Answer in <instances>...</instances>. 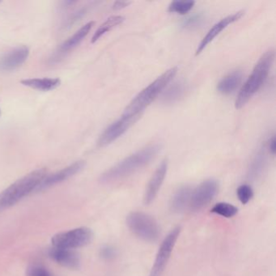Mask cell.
I'll return each mask as SVG.
<instances>
[{
    "mask_svg": "<svg viewBox=\"0 0 276 276\" xmlns=\"http://www.w3.org/2000/svg\"><path fill=\"white\" fill-rule=\"evenodd\" d=\"M204 17L202 14H194L183 20V27L185 29H194L203 24Z\"/></svg>",
    "mask_w": 276,
    "mask_h": 276,
    "instance_id": "obj_25",
    "label": "cell"
},
{
    "mask_svg": "<svg viewBox=\"0 0 276 276\" xmlns=\"http://www.w3.org/2000/svg\"><path fill=\"white\" fill-rule=\"evenodd\" d=\"M218 183L214 179H207L201 183L194 191H192L189 207L193 211H199L206 207L217 194Z\"/></svg>",
    "mask_w": 276,
    "mask_h": 276,
    "instance_id": "obj_9",
    "label": "cell"
},
{
    "mask_svg": "<svg viewBox=\"0 0 276 276\" xmlns=\"http://www.w3.org/2000/svg\"><path fill=\"white\" fill-rule=\"evenodd\" d=\"M275 56L276 53L273 49H268L261 56L251 75L240 89L235 102L236 109L242 108L263 86L274 62Z\"/></svg>",
    "mask_w": 276,
    "mask_h": 276,
    "instance_id": "obj_3",
    "label": "cell"
},
{
    "mask_svg": "<svg viewBox=\"0 0 276 276\" xmlns=\"http://www.w3.org/2000/svg\"><path fill=\"white\" fill-rule=\"evenodd\" d=\"M21 84L27 87L39 91H51L60 85L61 80L58 78H34L21 80Z\"/></svg>",
    "mask_w": 276,
    "mask_h": 276,
    "instance_id": "obj_17",
    "label": "cell"
},
{
    "mask_svg": "<svg viewBox=\"0 0 276 276\" xmlns=\"http://www.w3.org/2000/svg\"><path fill=\"white\" fill-rule=\"evenodd\" d=\"M0 114H1V111H0Z\"/></svg>",
    "mask_w": 276,
    "mask_h": 276,
    "instance_id": "obj_30",
    "label": "cell"
},
{
    "mask_svg": "<svg viewBox=\"0 0 276 276\" xmlns=\"http://www.w3.org/2000/svg\"><path fill=\"white\" fill-rule=\"evenodd\" d=\"M181 228L176 227L172 230L166 237L164 239L158 252L156 254V259L154 262L153 267L151 268L149 276H161L167 265L172 252L176 245L178 236L180 235Z\"/></svg>",
    "mask_w": 276,
    "mask_h": 276,
    "instance_id": "obj_7",
    "label": "cell"
},
{
    "mask_svg": "<svg viewBox=\"0 0 276 276\" xmlns=\"http://www.w3.org/2000/svg\"><path fill=\"white\" fill-rule=\"evenodd\" d=\"M47 176L46 168L38 169L12 183L0 193V213L34 191Z\"/></svg>",
    "mask_w": 276,
    "mask_h": 276,
    "instance_id": "obj_2",
    "label": "cell"
},
{
    "mask_svg": "<svg viewBox=\"0 0 276 276\" xmlns=\"http://www.w3.org/2000/svg\"><path fill=\"white\" fill-rule=\"evenodd\" d=\"M167 171L168 161L166 160H163L158 168L156 169L155 173L152 174L149 183L147 184L144 196H143V203L145 205H149L156 198L160 191V187L165 181Z\"/></svg>",
    "mask_w": 276,
    "mask_h": 276,
    "instance_id": "obj_11",
    "label": "cell"
},
{
    "mask_svg": "<svg viewBox=\"0 0 276 276\" xmlns=\"http://www.w3.org/2000/svg\"><path fill=\"white\" fill-rule=\"evenodd\" d=\"M195 4L194 1H181L177 0L172 2L169 6L168 11L169 12H174V13L180 14V15H185L187 12H189Z\"/></svg>",
    "mask_w": 276,
    "mask_h": 276,
    "instance_id": "obj_23",
    "label": "cell"
},
{
    "mask_svg": "<svg viewBox=\"0 0 276 276\" xmlns=\"http://www.w3.org/2000/svg\"><path fill=\"white\" fill-rule=\"evenodd\" d=\"M178 67H172L165 71L161 76H159L151 82L148 86L142 89L139 93L131 101L127 109H125L126 114H137L141 115L144 109L162 92L173 79L176 76Z\"/></svg>",
    "mask_w": 276,
    "mask_h": 276,
    "instance_id": "obj_4",
    "label": "cell"
},
{
    "mask_svg": "<svg viewBox=\"0 0 276 276\" xmlns=\"http://www.w3.org/2000/svg\"><path fill=\"white\" fill-rule=\"evenodd\" d=\"M242 77L241 71H232L219 82L217 90L225 95L232 93L240 86V83L242 81Z\"/></svg>",
    "mask_w": 276,
    "mask_h": 276,
    "instance_id": "obj_15",
    "label": "cell"
},
{
    "mask_svg": "<svg viewBox=\"0 0 276 276\" xmlns=\"http://www.w3.org/2000/svg\"><path fill=\"white\" fill-rule=\"evenodd\" d=\"M26 276H52V275L43 266L34 264L28 267Z\"/></svg>",
    "mask_w": 276,
    "mask_h": 276,
    "instance_id": "obj_26",
    "label": "cell"
},
{
    "mask_svg": "<svg viewBox=\"0 0 276 276\" xmlns=\"http://www.w3.org/2000/svg\"><path fill=\"white\" fill-rule=\"evenodd\" d=\"M192 189L189 186H183L179 188L172 198V211L176 213H180L185 209V207L189 205Z\"/></svg>",
    "mask_w": 276,
    "mask_h": 276,
    "instance_id": "obj_16",
    "label": "cell"
},
{
    "mask_svg": "<svg viewBox=\"0 0 276 276\" xmlns=\"http://www.w3.org/2000/svg\"><path fill=\"white\" fill-rule=\"evenodd\" d=\"M236 194L238 197L239 200L242 204H246L251 200L254 197V191L251 186L246 184L240 185L236 189Z\"/></svg>",
    "mask_w": 276,
    "mask_h": 276,
    "instance_id": "obj_24",
    "label": "cell"
},
{
    "mask_svg": "<svg viewBox=\"0 0 276 276\" xmlns=\"http://www.w3.org/2000/svg\"><path fill=\"white\" fill-rule=\"evenodd\" d=\"M140 116L124 113L119 119L109 125L101 134L98 139V145L100 147H105L117 140L123 134L126 133L134 123L137 122Z\"/></svg>",
    "mask_w": 276,
    "mask_h": 276,
    "instance_id": "obj_8",
    "label": "cell"
},
{
    "mask_svg": "<svg viewBox=\"0 0 276 276\" xmlns=\"http://www.w3.org/2000/svg\"><path fill=\"white\" fill-rule=\"evenodd\" d=\"M160 144H151L138 150L108 169L100 176V183H111L123 179L148 165L160 151Z\"/></svg>",
    "mask_w": 276,
    "mask_h": 276,
    "instance_id": "obj_1",
    "label": "cell"
},
{
    "mask_svg": "<svg viewBox=\"0 0 276 276\" xmlns=\"http://www.w3.org/2000/svg\"><path fill=\"white\" fill-rule=\"evenodd\" d=\"M243 15H244V11H237V12L230 15V16L223 18L222 20L216 23V25H214L212 29H210L208 33L203 38V40L201 41V43L198 45L197 50H196V55H198L199 53H201V52L203 51V49L215 39L216 36L221 34L224 29H226L229 25H231L232 23L236 22L237 20H240V18L242 17Z\"/></svg>",
    "mask_w": 276,
    "mask_h": 276,
    "instance_id": "obj_12",
    "label": "cell"
},
{
    "mask_svg": "<svg viewBox=\"0 0 276 276\" xmlns=\"http://www.w3.org/2000/svg\"></svg>",
    "mask_w": 276,
    "mask_h": 276,
    "instance_id": "obj_31",
    "label": "cell"
},
{
    "mask_svg": "<svg viewBox=\"0 0 276 276\" xmlns=\"http://www.w3.org/2000/svg\"><path fill=\"white\" fill-rule=\"evenodd\" d=\"M125 18L122 16H113L108 18L102 25L98 28L95 32L93 37L92 38V43H95L100 39L103 35L110 31L114 27L118 26L124 21Z\"/></svg>",
    "mask_w": 276,
    "mask_h": 276,
    "instance_id": "obj_21",
    "label": "cell"
},
{
    "mask_svg": "<svg viewBox=\"0 0 276 276\" xmlns=\"http://www.w3.org/2000/svg\"><path fill=\"white\" fill-rule=\"evenodd\" d=\"M117 254V251L114 247L106 245L100 249V256L105 260H111Z\"/></svg>",
    "mask_w": 276,
    "mask_h": 276,
    "instance_id": "obj_27",
    "label": "cell"
},
{
    "mask_svg": "<svg viewBox=\"0 0 276 276\" xmlns=\"http://www.w3.org/2000/svg\"><path fill=\"white\" fill-rule=\"evenodd\" d=\"M92 237L93 233L89 228L80 227L55 234L51 242L53 247L74 249L89 245Z\"/></svg>",
    "mask_w": 276,
    "mask_h": 276,
    "instance_id": "obj_6",
    "label": "cell"
},
{
    "mask_svg": "<svg viewBox=\"0 0 276 276\" xmlns=\"http://www.w3.org/2000/svg\"><path fill=\"white\" fill-rule=\"evenodd\" d=\"M186 91V85L183 81H177L163 92V102L174 104L183 97Z\"/></svg>",
    "mask_w": 276,
    "mask_h": 276,
    "instance_id": "obj_19",
    "label": "cell"
},
{
    "mask_svg": "<svg viewBox=\"0 0 276 276\" xmlns=\"http://www.w3.org/2000/svg\"><path fill=\"white\" fill-rule=\"evenodd\" d=\"M267 158H266L265 152L263 150L258 151L254 160H252L250 166L248 171V177L249 179H256L263 174V170L265 169Z\"/></svg>",
    "mask_w": 276,
    "mask_h": 276,
    "instance_id": "obj_20",
    "label": "cell"
},
{
    "mask_svg": "<svg viewBox=\"0 0 276 276\" xmlns=\"http://www.w3.org/2000/svg\"><path fill=\"white\" fill-rule=\"evenodd\" d=\"M276 137L273 136L272 138H270L269 142H268V148H269L270 152L272 155H275V153H276Z\"/></svg>",
    "mask_w": 276,
    "mask_h": 276,
    "instance_id": "obj_29",
    "label": "cell"
},
{
    "mask_svg": "<svg viewBox=\"0 0 276 276\" xmlns=\"http://www.w3.org/2000/svg\"><path fill=\"white\" fill-rule=\"evenodd\" d=\"M85 167V162L83 160H78L73 164L68 165L67 167L61 169L59 171L56 172L54 174L47 175L38 185L36 191H40L43 189H48L49 187L57 185L58 183H62L65 180L69 179L71 177L82 171Z\"/></svg>",
    "mask_w": 276,
    "mask_h": 276,
    "instance_id": "obj_10",
    "label": "cell"
},
{
    "mask_svg": "<svg viewBox=\"0 0 276 276\" xmlns=\"http://www.w3.org/2000/svg\"><path fill=\"white\" fill-rule=\"evenodd\" d=\"M49 256L54 262L69 269H78L80 266V258L73 249L52 247L49 249Z\"/></svg>",
    "mask_w": 276,
    "mask_h": 276,
    "instance_id": "obj_14",
    "label": "cell"
},
{
    "mask_svg": "<svg viewBox=\"0 0 276 276\" xmlns=\"http://www.w3.org/2000/svg\"><path fill=\"white\" fill-rule=\"evenodd\" d=\"M212 212L225 217V218H231V217L236 216L238 212V209H237V207L230 203H216L212 207Z\"/></svg>",
    "mask_w": 276,
    "mask_h": 276,
    "instance_id": "obj_22",
    "label": "cell"
},
{
    "mask_svg": "<svg viewBox=\"0 0 276 276\" xmlns=\"http://www.w3.org/2000/svg\"><path fill=\"white\" fill-rule=\"evenodd\" d=\"M95 25V22L93 21H90L87 23L86 25L81 27L78 31L76 32V34L73 36H71V38H68L67 41H65L64 43L61 45L60 51L67 52L73 49L75 47L77 46L80 44L84 38L87 37L89 32L91 31L92 28Z\"/></svg>",
    "mask_w": 276,
    "mask_h": 276,
    "instance_id": "obj_18",
    "label": "cell"
},
{
    "mask_svg": "<svg viewBox=\"0 0 276 276\" xmlns=\"http://www.w3.org/2000/svg\"><path fill=\"white\" fill-rule=\"evenodd\" d=\"M132 2L130 1H117L114 2L113 8L115 10H121V9L125 8V7H128Z\"/></svg>",
    "mask_w": 276,
    "mask_h": 276,
    "instance_id": "obj_28",
    "label": "cell"
},
{
    "mask_svg": "<svg viewBox=\"0 0 276 276\" xmlns=\"http://www.w3.org/2000/svg\"><path fill=\"white\" fill-rule=\"evenodd\" d=\"M127 225L136 236L145 241L153 242L160 236L158 224L153 217L144 212H131L127 216Z\"/></svg>",
    "mask_w": 276,
    "mask_h": 276,
    "instance_id": "obj_5",
    "label": "cell"
},
{
    "mask_svg": "<svg viewBox=\"0 0 276 276\" xmlns=\"http://www.w3.org/2000/svg\"><path fill=\"white\" fill-rule=\"evenodd\" d=\"M29 49L25 46H20L5 53L0 58V71H11L16 69L27 60Z\"/></svg>",
    "mask_w": 276,
    "mask_h": 276,
    "instance_id": "obj_13",
    "label": "cell"
}]
</instances>
